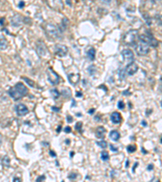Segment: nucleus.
Here are the masks:
<instances>
[{"label":"nucleus","instance_id":"nucleus-1","mask_svg":"<svg viewBox=\"0 0 162 182\" xmlns=\"http://www.w3.org/2000/svg\"><path fill=\"white\" fill-rule=\"evenodd\" d=\"M28 88L22 83H16L14 87H11L8 90V94L14 101H19L22 97L28 94Z\"/></svg>","mask_w":162,"mask_h":182},{"label":"nucleus","instance_id":"nucleus-2","mask_svg":"<svg viewBox=\"0 0 162 182\" xmlns=\"http://www.w3.org/2000/svg\"><path fill=\"white\" fill-rule=\"evenodd\" d=\"M139 37V35L138 30L131 29L125 34L123 37V42L125 45L129 46H135L136 44L138 43Z\"/></svg>","mask_w":162,"mask_h":182},{"label":"nucleus","instance_id":"nucleus-3","mask_svg":"<svg viewBox=\"0 0 162 182\" xmlns=\"http://www.w3.org/2000/svg\"><path fill=\"white\" fill-rule=\"evenodd\" d=\"M135 48V52L137 53L138 55H139V56H145V55H147L149 53L150 46L146 42L139 40L138 43L136 44Z\"/></svg>","mask_w":162,"mask_h":182},{"label":"nucleus","instance_id":"nucleus-4","mask_svg":"<svg viewBox=\"0 0 162 182\" xmlns=\"http://www.w3.org/2000/svg\"><path fill=\"white\" fill-rule=\"evenodd\" d=\"M44 29L46 31V33L50 38H57L59 36V29H58L55 25L52 24H46L44 26Z\"/></svg>","mask_w":162,"mask_h":182},{"label":"nucleus","instance_id":"nucleus-5","mask_svg":"<svg viewBox=\"0 0 162 182\" xmlns=\"http://www.w3.org/2000/svg\"><path fill=\"white\" fill-rule=\"evenodd\" d=\"M139 40L143 41L144 42L149 45V46H153V47H157L158 45V41L153 37L151 34V33H148L146 34H142L139 35Z\"/></svg>","mask_w":162,"mask_h":182},{"label":"nucleus","instance_id":"nucleus-6","mask_svg":"<svg viewBox=\"0 0 162 182\" xmlns=\"http://www.w3.org/2000/svg\"><path fill=\"white\" fill-rule=\"evenodd\" d=\"M48 80L54 85H56L59 83V76L52 68H49L47 70Z\"/></svg>","mask_w":162,"mask_h":182},{"label":"nucleus","instance_id":"nucleus-7","mask_svg":"<svg viewBox=\"0 0 162 182\" xmlns=\"http://www.w3.org/2000/svg\"><path fill=\"white\" fill-rule=\"evenodd\" d=\"M68 53V49L66 45L57 44L54 47V53L59 57H64Z\"/></svg>","mask_w":162,"mask_h":182},{"label":"nucleus","instance_id":"nucleus-8","mask_svg":"<svg viewBox=\"0 0 162 182\" xmlns=\"http://www.w3.org/2000/svg\"><path fill=\"white\" fill-rule=\"evenodd\" d=\"M122 54H123V58L126 61L130 62V63H131V62H133L135 56H134L133 52H132L131 49H125L123 50Z\"/></svg>","mask_w":162,"mask_h":182},{"label":"nucleus","instance_id":"nucleus-9","mask_svg":"<svg viewBox=\"0 0 162 182\" xmlns=\"http://www.w3.org/2000/svg\"><path fill=\"white\" fill-rule=\"evenodd\" d=\"M137 71H138V66L134 62L129 63L126 68V73L129 75H133L137 72Z\"/></svg>","mask_w":162,"mask_h":182},{"label":"nucleus","instance_id":"nucleus-10","mask_svg":"<svg viewBox=\"0 0 162 182\" xmlns=\"http://www.w3.org/2000/svg\"><path fill=\"white\" fill-rule=\"evenodd\" d=\"M15 111L18 116H24L29 113V109L24 104H19L15 106Z\"/></svg>","mask_w":162,"mask_h":182},{"label":"nucleus","instance_id":"nucleus-11","mask_svg":"<svg viewBox=\"0 0 162 182\" xmlns=\"http://www.w3.org/2000/svg\"><path fill=\"white\" fill-rule=\"evenodd\" d=\"M67 77H68V79L70 83L73 84V85H76L78 82L80 81V74L77 72V73H70V74H67Z\"/></svg>","mask_w":162,"mask_h":182},{"label":"nucleus","instance_id":"nucleus-12","mask_svg":"<svg viewBox=\"0 0 162 182\" xmlns=\"http://www.w3.org/2000/svg\"><path fill=\"white\" fill-rule=\"evenodd\" d=\"M37 51L39 56H41V57L44 56L46 54V45L44 44V42H42V41L37 42Z\"/></svg>","mask_w":162,"mask_h":182},{"label":"nucleus","instance_id":"nucleus-13","mask_svg":"<svg viewBox=\"0 0 162 182\" xmlns=\"http://www.w3.org/2000/svg\"><path fill=\"white\" fill-rule=\"evenodd\" d=\"M105 133H106V130L105 128L103 126H99L96 130V136L98 139H104Z\"/></svg>","mask_w":162,"mask_h":182},{"label":"nucleus","instance_id":"nucleus-14","mask_svg":"<svg viewBox=\"0 0 162 182\" xmlns=\"http://www.w3.org/2000/svg\"><path fill=\"white\" fill-rule=\"evenodd\" d=\"M111 121L114 124H118L122 121V117L120 115L119 113L118 112H114L111 114Z\"/></svg>","mask_w":162,"mask_h":182},{"label":"nucleus","instance_id":"nucleus-15","mask_svg":"<svg viewBox=\"0 0 162 182\" xmlns=\"http://www.w3.org/2000/svg\"><path fill=\"white\" fill-rule=\"evenodd\" d=\"M20 24H21L20 16H19V15H15L14 17L12 18V19H11V24H12L14 27H18Z\"/></svg>","mask_w":162,"mask_h":182},{"label":"nucleus","instance_id":"nucleus-16","mask_svg":"<svg viewBox=\"0 0 162 182\" xmlns=\"http://www.w3.org/2000/svg\"><path fill=\"white\" fill-rule=\"evenodd\" d=\"M110 139L114 141H118L120 139V134L118 131L117 130H112L110 133Z\"/></svg>","mask_w":162,"mask_h":182},{"label":"nucleus","instance_id":"nucleus-17","mask_svg":"<svg viewBox=\"0 0 162 182\" xmlns=\"http://www.w3.org/2000/svg\"><path fill=\"white\" fill-rule=\"evenodd\" d=\"M96 56V50L94 48H91L88 52H87V57L88 59H90L91 61H93L95 59Z\"/></svg>","mask_w":162,"mask_h":182},{"label":"nucleus","instance_id":"nucleus-18","mask_svg":"<svg viewBox=\"0 0 162 182\" xmlns=\"http://www.w3.org/2000/svg\"><path fill=\"white\" fill-rule=\"evenodd\" d=\"M7 47V41L5 37H0V49L3 50Z\"/></svg>","mask_w":162,"mask_h":182},{"label":"nucleus","instance_id":"nucleus-19","mask_svg":"<svg viewBox=\"0 0 162 182\" xmlns=\"http://www.w3.org/2000/svg\"><path fill=\"white\" fill-rule=\"evenodd\" d=\"M10 162H11V160H10L9 157H8L7 155H5L4 157L3 158V160H2V163H3V166H5V167H9Z\"/></svg>","mask_w":162,"mask_h":182},{"label":"nucleus","instance_id":"nucleus-20","mask_svg":"<svg viewBox=\"0 0 162 182\" xmlns=\"http://www.w3.org/2000/svg\"><path fill=\"white\" fill-rule=\"evenodd\" d=\"M143 18H144V19H145L147 24H148V25H151V24H152V19H151L150 15H149L148 13H143Z\"/></svg>","mask_w":162,"mask_h":182},{"label":"nucleus","instance_id":"nucleus-21","mask_svg":"<svg viewBox=\"0 0 162 182\" xmlns=\"http://www.w3.org/2000/svg\"><path fill=\"white\" fill-rule=\"evenodd\" d=\"M100 157H101V159L102 160H104V161H107L108 159H109V154L107 151H103L102 152H101V155H100Z\"/></svg>","mask_w":162,"mask_h":182},{"label":"nucleus","instance_id":"nucleus-22","mask_svg":"<svg viewBox=\"0 0 162 182\" xmlns=\"http://www.w3.org/2000/svg\"><path fill=\"white\" fill-rule=\"evenodd\" d=\"M51 94H52L53 97L54 99H58L60 96V93H59V91H58L57 89H52L51 90Z\"/></svg>","mask_w":162,"mask_h":182},{"label":"nucleus","instance_id":"nucleus-23","mask_svg":"<svg viewBox=\"0 0 162 182\" xmlns=\"http://www.w3.org/2000/svg\"><path fill=\"white\" fill-rule=\"evenodd\" d=\"M88 71L89 73V75H94V73L96 72V67L94 65H91L90 67L88 68Z\"/></svg>","mask_w":162,"mask_h":182},{"label":"nucleus","instance_id":"nucleus-24","mask_svg":"<svg viewBox=\"0 0 162 182\" xmlns=\"http://www.w3.org/2000/svg\"><path fill=\"white\" fill-rule=\"evenodd\" d=\"M155 19H156L157 24L162 26V15H155Z\"/></svg>","mask_w":162,"mask_h":182},{"label":"nucleus","instance_id":"nucleus-25","mask_svg":"<svg viewBox=\"0 0 162 182\" xmlns=\"http://www.w3.org/2000/svg\"><path fill=\"white\" fill-rule=\"evenodd\" d=\"M127 151H128L129 153H133V152L135 151V150H136V147L133 146V145H129V146H127Z\"/></svg>","mask_w":162,"mask_h":182},{"label":"nucleus","instance_id":"nucleus-26","mask_svg":"<svg viewBox=\"0 0 162 182\" xmlns=\"http://www.w3.org/2000/svg\"><path fill=\"white\" fill-rule=\"evenodd\" d=\"M22 79H23L24 81L26 82V83H27L28 84H29L30 86L32 87H35V86H34V85H35L34 82L32 81L31 79H28V78H26V77H22Z\"/></svg>","mask_w":162,"mask_h":182},{"label":"nucleus","instance_id":"nucleus-27","mask_svg":"<svg viewBox=\"0 0 162 182\" xmlns=\"http://www.w3.org/2000/svg\"><path fill=\"white\" fill-rule=\"evenodd\" d=\"M96 143H97V145H98L99 147H100L101 148L105 149L107 147V143H106L105 141H104V140H102V141H100V142H97Z\"/></svg>","mask_w":162,"mask_h":182},{"label":"nucleus","instance_id":"nucleus-28","mask_svg":"<svg viewBox=\"0 0 162 182\" xmlns=\"http://www.w3.org/2000/svg\"><path fill=\"white\" fill-rule=\"evenodd\" d=\"M82 125H83V123H82V122H80V121L77 122V124L76 125V130L80 132L81 129H82Z\"/></svg>","mask_w":162,"mask_h":182},{"label":"nucleus","instance_id":"nucleus-29","mask_svg":"<svg viewBox=\"0 0 162 182\" xmlns=\"http://www.w3.org/2000/svg\"><path fill=\"white\" fill-rule=\"evenodd\" d=\"M118 108L120 109H123L124 108H125V105H124L123 101H118Z\"/></svg>","mask_w":162,"mask_h":182},{"label":"nucleus","instance_id":"nucleus-30","mask_svg":"<svg viewBox=\"0 0 162 182\" xmlns=\"http://www.w3.org/2000/svg\"><path fill=\"white\" fill-rule=\"evenodd\" d=\"M46 179V177L42 175V176H40L37 177V179L36 180V182H42V181H44Z\"/></svg>","mask_w":162,"mask_h":182},{"label":"nucleus","instance_id":"nucleus-31","mask_svg":"<svg viewBox=\"0 0 162 182\" xmlns=\"http://www.w3.org/2000/svg\"><path fill=\"white\" fill-rule=\"evenodd\" d=\"M64 131H65V133H71V132H72V128H71L70 126H67V127L64 129Z\"/></svg>","mask_w":162,"mask_h":182},{"label":"nucleus","instance_id":"nucleus-32","mask_svg":"<svg viewBox=\"0 0 162 182\" xmlns=\"http://www.w3.org/2000/svg\"><path fill=\"white\" fill-rule=\"evenodd\" d=\"M67 120L69 123H71V122H72V121H73V118H72V116H67Z\"/></svg>","mask_w":162,"mask_h":182},{"label":"nucleus","instance_id":"nucleus-33","mask_svg":"<svg viewBox=\"0 0 162 182\" xmlns=\"http://www.w3.org/2000/svg\"><path fill=\"white\" fill-rule=\"evenodd\" d=\"M110 148H111V150L113 151H118V148L117 147H114L113 145H110Z\"/></svg>","mask_w":162,"mask_h":182},{"label":"nucleus","instance_id":"nucleus-34","mask_svg":"<svg viewBox=\"0 0 162 182\" xmlns=\"http://www.w3.org/2000/svg\"><path fill=\"white\" fill-rule=\"evenodd\" d=\"M24 7V3L23 1H21V2H19V8H23Z\"/></svg>","mask_w":162,"mask_h":182},{"label":"nucleus","instance_id":"nucleus-35","mask_svg":"<svg viewBox=\"0 0 162 182\" xmlns=\"http://www.w3.org/2000/svg\"><path fill=\"white\" fill-rule=\"evenodd\" d=\"M76 174H74V173H72V174H71V175L68 177L69 179H74V178H76Z\"/></svg>","mask_w":162,"mask_h":182},{"label":"nucleus","instance_id":"nucleus-36","mask_svg":"<svg viewBox=\"0 0 162 182\" xmlns=\"http://www.w3.org/2000/svg\"><path fill=\"white\" fill-rule=\"evenodd\" d=\"M13 182H21V180H20V178L15 177L13 179Z\"/></svg>","mask_w":162,"mask_h":182},{"label":"nucleus","instance_id":"nucleus-37","mask_svg":"<svg viewBox=\"0 0 162 182\" xmlns=\"http://www.w3.org/2000/svg\"><path fill=\"white\" fill-rule=\"evenodd\" d=\"M52 109L54 112H58V111L60 110V109L59 108H57V107H52Z\"/></svg>","mask_w":162,"mask_h":182},{"label":"nucleus","instance_id":"nucleus-38","mask_svg":"<svg viewBox=\"0 0 162 182\" xmlns=\"http://www.w3.org/2000/svg\"><path fill=\"white\" fill-rule=\"evenodd\" d=\"M50 154L51 155V156H53V157H55L56 156V154H55V152H54L53 151H50Z\"/></svg>","mask_w":162,"mask_h":182},{"label":"nucleus","instance_id":"nucleus-39","mask_svg":"<svg viewBox=\"0 0 162 182\" xmlns=\"http://www.w3.org/2000/svg\"><path fill=\"white\" fill-rule=\"evenodd\" d=\"M153 168V164H149V165H148V170H149V171H151V170H152Z\"/></svg>","mask_w":162,"mask_h":182},{"label":"nucleus","instance_id":"nucleus-40","mask_svg":"<svg viewBox=\"0 0 162 182\" xmlns=\"http://www.w3.org/2000/svg\"><path fill=\"white\" fill-rule=\"evenodd\" d=\"M2 142H3V137H2V134H0V147L2 145Z\"/></svg>","mask_w":162,"mask_h":182},{"label":"nucleus","instance_id":"nucleus-41","mask_svg":"<svg viewBox=\"0 0 162 182\" xmlns=\"http://www.w3.org/2000/svg\"><path fill=\"white\" fill-rule=\"evenodd\" d=\"M94 111H95V109H90V110L88 111V113H90V114H92V113H94Z\"/></svg>","mask_w":162,"mask_h":182},{"label":"nucleus","instance_id":"nucleus-42","mask_svg":"<svg viewBox=\"0 0 162 182\" xmlns=\"http://www.w3.org/2000/svg\"><path fill=\"white\" fill-rule=\"evenodd\" d=\"M61 128H62V125H59V126H58V129H57L58 133H59V132L61 131V130H60V129H61Z\"/></svg>","mask_w":162,"mask_h":182},{"label":"nucleus","instance_id":"nucleus-43","mask_svg":"<svg viewBox=\"0 0 162 182\" xmlns=\"http://www.w3.org/2000/svg\"><path fill=\"white\" fill-rule=\"evenodd\" d=\"M142 125H143V126H147V122H146L145 121H142Z\"/></svg>","mask_w":162,"mask_h":182},{"label":"nucleus","instance_id":"nucleus-44","mask_svg":"<svg viewBox=\"0 0 162 182\" xmlns=\"http://www.w3.org/2000/svg\"><path fill=\"white\" fill-rule=\"evenodd\" d=\"M137 165H138V163H135V166H134L133 169H132V171H133V172H135V168H136V166H137Z\"/></svg>","mask_w":162,"mask_h":182},{"label":"nucleus","instance_id":"nucleus-45","mask_svg":"<svg viewBox=\"0 0 162 182\" xmlns=\"http://www.w3.org/2000/svg\"><path fill=\"white\" fill-rule=\"evenodd\" d=\"M76 96H82L83 95H82V93H81V92H77Z\"/></svg>","mask_w":162,"mask_h":182},{"label":"nucleus","instance_id":"nucleus-46","mask_svg":"<svg viewBox=\"0 0 162 182\" xmlns=\"http://www.w3.org/2000/svg\"><path fill=\"white\" fill-rule=\"evenodd\" d=\"M128 166H129V161H128V160H127V163H126V167L127 168Z\"/></svg>","mask_w":162,"mask_h":182},{"label":"nucleus","instance_id":"nucleus-47","mask_svg":"<svg viewBox=\"0 0 162 182\" xmlns=\"http://www.w3.org/2000/svg\"><path fill=\"white\" fill-rule=\"evenodd\" d=\"M142 151H143V153L145 154V153H147V151H144V149L143 148H142Z\"/></svg>","mask_w":162,"mask_h":182},{"label":"nucleus","instance_id":"nucleus-48","mask_svg":"<svg viewBox=\"0 0 162 182\" xmlns=\"http://www.w3.org/2000/svg\"><path fill=\"white\" fill-rule=\"evenodd\" d=\"M73 154H74L73 152H72V153H71V156H72V155H73Z\"/></svg>","mask_w":162,"mask_h":182},{"label":"nucleus","instance_id":"nucleus-49","mask_svg":"<svg viewBox=\"0 0 162 182\" xmlns=\"http://www.w3.org/2000/svg\"><path fill=\"white\" fill-rule=\"evenodd\" d=\"M161 104H162V101H161ZM162 106V105H161Z\"/></svg>","mask_w":162,"mask_h":182},{"label":"nucleus","instance_id":"nucleus-50","mask_svg":"<svg viewBox=\"0 0 162 182\" xmlns=\"http://www.w3.org/2000/svg\"><path fill=\"white\" fill-rule=\"evenodd\" d=\"M62 182H64V181H62Z\"/></svg>","mask_w":162,"mask_h":182},{"label":"nucleus","instance_id":"nucleus-51","mask_svg":"<svg viewBox=\"0 0 162 182\" xmlns=\"http://www.w3.org/2000/svg\"><path fill=\"white\" fill-rule=\"evenodd\" d=\"M157 182H160V181H157Z\"/></svg>","mask_w":162,"mask_h":182}]
</instances>
